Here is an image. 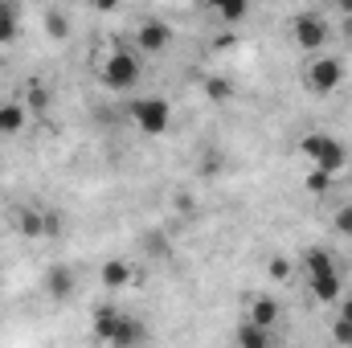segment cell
Wrapping results in <instances>:
<instances>
[{"instance_id": "1", "label": "cell", "mask_w": 352, "mask_h": 348, "mask_svg": "<svg viewBox=\"0 0 352 348\" xmlns=\"http://www.w3.org/2000/svg\"><path fill=\"white\" fill-rule=\"evenodd\" d=\"M131 115H135V123H140L144 135H164V131L173 127V107H168L160 94L135 98V102H131Z\"/></svg>"}, {"instance_id": "2", "label": "cell", "mask_w": 352, "mask_h": 348, "mask_svg": "<svg viewBox=\"0 0 352 348\" xmlns=\"http://www.w3.org/2000/svg\"><path fill=\"white\" fill-rule=\"evenodd\" d=\"M102 83L111 90H131L140 83V58L131 50H115L107 62H102Z\"/></svg>"}, {"instance_id": "3", "label": "cell", "mask_w": 352, "mask_h": 348, "mask_svg": "<svg viewBox=\"0 0 352 348\" xmlns=\"http://www.w3.org/2000/svg\"><path fill=\"white\" fill-rule=\"evenodd\" d=\"M340 83H344L340 58H316V62L307 66V87L316 90V94H332Z\"/></svg>"}, {"instance_id": "4", "label": "cell", "mask_w": 352, "mask_h": 348, "mask_svg": "<svg viewBox=\"0 0 352 348\" xmlns=\"http://www.w3.org/2000/svg\"><path fill=\"white\" fill-rule=\"evenodd\" d=\"M328 41V25L320 12H299L295 17V45L299 50H320Z\"/></svg>"}, {"instance_id": "5", "label": "cell", "mask_w": 352, "mask_h": 348, "mask_svg": "<svg viewBox=\"0 0 352 348\" xmlns=\"http://www.w3.org/2000/svg\"><path fill=\"white\" fill-rule=\"evenodd\" d=\"M168 41H173V29H168L164 21H144V25L135 29V45H140L144 54H160Z\"/></svg>"}, {"instance_id": "6", "label": "cell", "mask_w": 352, "mask_h": 348, "mask_svg": "<svg viewBox=\"0 0 352 348\" xmlns=\"http://www.w3.org/2000/svg\"><path fill=\"white\" fill-rule=\"evenodd\" d=\"M344 164H349V148H344L340 140H328L324 152L316 156V173H324V176H340Z\"/></svg>"}, {"instance_id": "7", "label": "cell", "mask_w": 352, "mask_h": 348, "mask_svg": "<svg viewBox=\"0 0 352 348\" xmlns=\"http://www.w3.org/2000/svg\"><path fill=\"white\" fill-rule=\"evenodd\" d=\"M307 287H311V295H316L320 303H340V299H344L340 270H332V274H316V279H307Z\"/></svg>"}, {"instance_id": "8", "label": "cell", "mask_w": 352, "mask_h": 348, "mask_svg": "<svg viewBox=\"0 0 352 348\" xmlns=\"http://www.w3.org/2000/svg\"><path fill=\"white\" fill-rule=\"evenodd\" d=\"M45 295L70 299V295H74V270H70V266H50V270H45Z\"/></svg>"}, {"instance_id": "9", "label": "cell", "mask_w": 352, "mask_h": 348, "mask_svg": "<svg viewBox=\"0 0 352 348\" xmlns=\"http://www.w3.org/2000/svg\"><path fill=\"white\" fill-rule=\"evenodd\" d=\"M144 340H148V328H144L140 320L123 316V320H119V328H115V340H111V348H140Z\"/></svg>"}, {"instance_id": "10", "label": "cell", "mask_w": 352, "mask_h": 348, "mask_svg": "<svg viewBox=\"0 0 352 348\" xmlns=\"http://www.w3.org/2000/svg\"><path fill=\"white\" fill-rule=\"evenodd\" d=\"M278 316H283V312H278V299H274V295H258V299L250 303V324H254V328H266V332H270V328L278 324Z\"/></svg>"}, {"instance_id": "11", "label": "cell", "mask_w": 352, "mask_h": 348, "mask_svg": "<svg viewBox=\"0 0 352 348\" xmlns=\"http://www.w3.org/2000/svg\"><path fill=\"white\" fill-rule=\"evenodd\" d=\"M119 320H123V312H115L111 303H102V307L94 312V324H90V328H94V336H98L102 345H111V340H115V328H119Z\"/></svg>"}, {"instance_id": "12", "label": "cell", "mask_w": 352, "mask_h": 348, "mask_svg": "<svg viewBox=\"0 0 352 348\" xmlns=\"http://www.w3.org/2000/svg\"><path fill=\"white\" fill-rule=\"evenodd\" d=\"M25 127V107L21 102H0V135H16Z\"/></svg>"}, {"instance_id": "13", "label": "cell", "mask_w": 352, "mask_h": 348, "mask_svg": "<svg viewBox=\"0 0 352 348\" xmlns=\"http://www.w3.org/2000/svg\"><path fill=\"white\" fill-rule=\"evenodd\" d=\"M16 230H21L25 238H45V213H37V209H21Z\"/></svg>"}, {"instance_id": "14", "label": "cell", "mask_w": 352, "mask_h": 348, "mask_svg": "<svg viewBox=\"0 0 352 348\" xmlns=\"http://www.w3.org/2000/svg\"><path fill=\"white\" fill-rule=\"evenodd\" d=\"M238 348H270V332L266 328H254L250 320L238 328Z\"/></svg>"}, {"instance_id": "15", "label": "cell", "mask_w": 352, "mask_h": 348, "mask_svg": "<svg viewBox=\"0 0 352 348\" xmlns=\"http://www.w3.org/2000/svg\"><path fill=\"white\" fill-rule=\"evenodd\" d=\"M303 270H307V279H316V274H332L336 266H332V254L328 250H307L303 254Z\"/></svg>"}, {"instance_id": "16", "label": "cell", "mask_w": 352, "mask_h": 348, "mask_svg": "<svg viewBox=\"0 0 352 348\" xmlns=\"http://www.w3.org/2000/svg\"><path fill=\"white\" fill-rule=\"evenodd\" d=\"M127 279H131V266H127L123 259H111L107 266H102V283H107L111 291H115V287H123Z\"/></svg>"}, {"instance_id": "17", "label": "cell", "mask_w": 352, "mask_h": 348, "mask_svg": "<svg viewBox=\"0 0 352 348\" xmlns=\"http://www.w3.org/2000/svg\"><path fill=\"white\" fill-rule=\"evenodd\" d=\"M328 140H332V135H324V131H307V135L299 140V152H303V156L316 164V156L324 152V144H328Z\"/></svg>"}, {"instance_id": "18", "label": "cell", "mask_w": 352, "mask_h": 348, "mask_svg": "<svg viewBox=\"0 0 352 348\" xmlns=\"http://www.w3.org/2000/svg\"><path fill=\"white\" fill-rule=\"evenodd\" d=\"M201 90H205V98H213V102H230V94H234V87H230L226 78H217V74H213V78H205Z\"/></svg>"}, {"instance_id": "19", "label": "cell", "mask_w": 352, "mask_h": 348, "mask_svg": "<svg viewBox=\"0 0 352 348\" xmlns=\"http://www.w3.org/2000/svg\"><path fill=\"white\" fill-rule=\"evenodd\" d=\"M45 29H50V37H58V41H62V37L70 33V25H66V17H62L58 8H50V12H45Z\"/></svg>"}, {"instance_id": "20", "label": "cell", "mask_w": 352, "mask_h": 348, "mask_svg": "<svg viewBox=\"0 0 352 348\" xmlns=\"http://www.w3.org/2000/svg\"><path fill=\"white\" fill-rule=\"evenodd\" d=\"M217 17H226V21H246L250 17V4H217Z\"/></svg>"}, {"instance_id": "21", "label": "cell", "mask_w": 352, "mask_h": 348, "mask_svg": "<svg viewBox=\"0 0 352 348\" xmlns=\"http://www.w3.org/2000/svg\"><path fill=\"white\" fill-rule=\"evenodd\" d=\"M12 37H16V12L8 8V12H0V45L12 41Z\"/></svg>"}, {"instance_id": "22", "label": "cell", "mask_w": 352, "mask_h": 348, "mask_svg": "<svg viewBox=\"0 0 352 348\" xmlns=\"http://www.w3.org/2000/svg\"><path fill=\"white\" fill-rule=\"evenodd\" d=\"M332 340H336V345H344V348H352V324L336 320V324H332Z\"/></svg>"}, {"instance_id": "23", "label": "cell", "mask_w": 352, "mask_h": 348, "mask_svg": "<svg viewBox=\"0 0 352 348\" xmlns=\"http://www.w3.org/2000/svg\"><path fill=\"white\" fill-rule=\"evenodd\" d=\"M336 230H340L344 238H352V205H340V209H336Z\"/></svg>"}, {"instance_id": "24", "label": "cell", "mask_w": 352, "mask_h": 348, "mask_svg": "<svg viewBox=\"0 0 352 348\" xmlns=\"http://www.w3.org/2000/svg\"><path fill=\"white\" fill-rule=\"evenodd\" d=\"M29 107H33V111H45V107H50V90L29 87Z\"/></svg>"}, {"instance_id": "25", "label": "cell", "mask_w": 352, "mask_h": 348, "mask_svg": "<svg viewBox=\"0 0 352 348\" xmlns=\"http://www.w3.org/2000/svg\"><path fill=\"white\" fill-rule=\"evenodd\" d=\"M58 234H62V217L45 209V238H58Z\"/></svg>"}, {"instance_id": "26", "label": "cell", "mask_w": 352, "mask_h": 348, "mask_svg": "<svg viewBox=\"0 0 352 348\" xmlns=\"http://www.w3.org/2000/svg\"><path fill=\"white\" fill-rule=\"evenodd\" d=\"M287 274H291V262H287V259L270 262V279H287Z\"/></svg>"}, {"instance_id": "27", "label": "cell", "mask_w": 352, "mask_h": 348, "mask_svg": "<svg viewBox=\"0 0 352 348\" xmlns=\"http://www.w3.org/2000/svg\"><path fill=\"white\" fill-rule=\"evenodd\" d=\"M336 320L352 324V295H344V299H340V316H336Z\"/></svg>"}, {"instance_id": "28", "label": "cell", "mask_w": 352, "mask_h": 348, "mask_svg": "<svg viewBox=\"0 0 352 348\" xmlns=\"http://www.w3.org/2000/svg\"><path fill=\"white\" fill-rule=\"evenodd\" d=\"M311 188H316V193H324V188H328V176L316 173V176H311Z\"/></svg>"}, {"instance_id": "29", "label": "cell", "mask_w": 352, "mask_h": 348, "mask_svg": "<svg viewBox=\"0 0 352 348\" xmlns=\"http://www.w3.org/2000/svg\"><path fill=\"white\" fill-rule=\"evenodd\" d=\"M344 33H349V41H352V17H349V21H344Z\"/></svg>"}, {"instance_id": "30", "label": "cell", "mask_w": 352, "mask_h": 348, "mask_svg": "<svg viewBox=\"0 0 352 348\" xmlns=\"http://www.w3.org/2000/svg\"><path fill=\"white\" fill-rule=\"evenodd\" d=\"M0 12H8V4H4V0H0Z\"/></svg>"}]
</instances>
